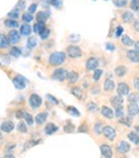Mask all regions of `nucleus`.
Returning a JSON list of instances; mask_svg holds the SVG:
<instances>
[{
	"label": "nucleus",
	"instance_id": "obj_26",
	"mask_svg": "<svg viewBox=\"0 0 139 158\" xmlns=\"http://www.w3.org/2000/svg\"><path fill=\"white\" fill-rule=\"evenodd\" d=\"M46 119H47V112H41V114H38L36 116L34 121H36L38 125H42V124H45Z\"/></svg>",
	"mask_w": 139,
	"mask_h": 158
},
{
	"label": "nucleus",
	"instance_id": "obj_8",
	"mask_svg": "<svg viewBox=\"0 0 139 158\" xmlns=\"http://www.w3.org/2000/svg\"><path fill=\"white\" fill-rule=\"evenodd\" d=\"M116 91H118V94H120V96H128V94L130 93L129 84L125 83V82L119 83L118 87H116Z\"/></svg>",
	"mask_w": 139,
	"mask_h": 158
},
{
	"label": "nucleus",
	"instance_id": "obj_30",
	"mask_svg": "<svg viewBox=\"0 0 139 158\" xmlns=\"http://www.w3.org/2000/svg\"><path fill=\"white\" fill-rule=\"evenodd\" d=\"M103 128H105V125H103L101 121H96V124L93 126V130H95V133L97 134V135H100V134H102Z\"/></svg>",
	"mask_w": 139,
	"mask_h": 158
},
{
	"label": "nucleus",
	"instance_id": "obj_16",
	"mask_svg": "<svg viewBox=\"0 0 139 158\" xmlns=\"http://www.w3.org/2000/svg\"><path fill=\"white\" fill-rule=\"evenodd\" d=\"M70 93L78 99H83L84 98V93H83V88L82 87H78V86L72 87L70 88Z\"/></svg>",
	"mask_w": 139,
	"mask_h": 158
},
{
	"label": "nucleus",
	"instance_id": "obj_15",
	"mask_svg": "<svg viewBox=\"0 0 139 158\" xmlns=\"http://www.w3.org/2000/svg\"><path fill=\"white\" fill-rule=\"evenodd\" d=\"M110 102H111V105L116 109V107L123 106V103H124V98H123V96L116 94V96H112V97L110 98Z\"/></svg>",
	"mask_w": 139,
	"mask_h": 158
},
{
	"label": "nucleus",
	"instance_id": "obj_55",
	"mask_svg": "<svg viewBox=\"0 0 139 158\" xmlns=\"http://www.w3.org/2000/svg\"><path fill=\"white\" fill-rule=\"evenodd\" d=\"M61 5H63V0H56V1L54 3V6L57 8V9H60Z\"/></svg>",
	"mask_w": 139,
	"mask_h": 158
},
{
	"label": "nucleus",
	"instance_id": "obj_32",
	"mask_svg": "<svg viewBox=\"0 0 139 158\" xmlns=\"http://www.w3.org/2000/svg\"><path fill=\"white\" fill-rule=\"evenodd\" d=\"M128 101L129 103H138L139 102V94L137 92H133V93L128 94Z\"/></svg>",
	"mask_w": 139,
	"mask_h": 158
},
{
	"label": "nucleus",
	"instance_id": "obj_22",
	"mask_svg": "<svg viewBox=\"0 0 139 158\" xmlns=\"http://www.w3.org/2000/svg\"><path fill=\"white\" fill-rule=\"evenodd\" d=\"M121 19L124 21L125 23H130V22H133L134 21V14H133V11H130V10H125V11H123V14H121Z\"/></svg>",
	"mask_w": 139,
	"mask_h": 158
},
{
	"label": "nucleus",
	"instance_id": "obj_3",
	"mask_svg": "<svg viewBox=\"0 0 139 158\" xmlns=\"http://www.w3.org/2000/svg\"><path fill=\"white\" fill-rule=\"evenodd\" d=\"M68 75H69V71L64 68H57L52 71L51 74V78L54 80H57V82H64V80H68Z\"/></svg>",
	"mask_w": 139,
	"mask_h": 158
},
{
	"label": "nucleus",
	"instance_id": "obj_42",
	"mask_svg": "<svg viewBox=\"0 0 139 158\" xmlns=\"http://www.w3.org/2000/svg\"><path fill=\"white\" fill-rule=\"evenodd\" d=\"M50 33H51V31H50V28H47V27H46V28L40 33L41 40H47L49 36H50Z\"/></svg>",
	"mask_w": 139,
	"mask_h": 158
},
{
	"label": "nucleus",
	"instance_id": "obj_1",
	"mask_svg": "<svg viewBox=\"0 0 139 158\" xmlns=\"http://www.w3.org/2000/svg\"><path fill=\"white\" fill-rule=\"evenodd\" d=\"M65 59H67V54L63 51H56L49 56V64L52 65V66H59L64 63Z\"/></svg>",
	"mask_w": 139,
	"mask_h": 158
},
{
	"label": "nucleus",
	"instance_id": "obj_21",
	"mask_svg": "<svg viewBox=\"0 0 139 158\" xmlns=\"http://www.w3.org/2000/svg\"><path fill=\"white\" fill-rule=\"evenodd\" d=\"M19 32H21L22 36H29V34L32 33V27H31L28 23H23V24L21 26Z\"/></svg>",
	"mask_w": 139,
	"mask_h": 158
},
{
	"label": "nucleus",
	"instance_id": "obj_18",
	"mask_svg": "<svg viewBox=\"0 0 139 158\" xmlns=\"http://www.w3.org/2000/svg\"><path fill=\"white\" fill-rule=\"evenodd\" d=\"M57 130H59V126L56 124H54V122H50L45 126V134L46 135H52L54 133H56Z\"/></svg>",
	"mask_w": 139,
	"mask_h": 158
},
{
	"label": "nucleus",
	"instance_id": "obj_9",
	"mask_svg": "<svg viewBox=\"0 0 139 158\" xmlns=\"http://www.w3.org/2000/svg\"><path fill=\"white\" fill-rule=\"evenodd\" d=\"M116 151L120 153V154H125V153H128L130 151V144L125 140H120L116 145Z\"/></svg>",
	"mask_w": 139,
	"mask_h": 158
},
{
	"label": "nucleus",
	"instance_id": "obj_43",
	"mask_svg": "<svg viewBox=\"0 0 139 158\" xmlns=\"http://www.w3.org/2000/svg\"><path fill=\"white\" fill-rule=\"evenodd\" d=\"M128 4V0H114V5L116 8H124Z\"/></svg>",
	"mask_w": 139,
	"mask_h": 158
},
{
	"label": "nucleus",
	"instance_id": "obj_48",
	"mask_svg": "<svg viewBox=\"0 0 139 158\" xmlns=\"http://www.w3.org/2000/svg\"><path fill=\"white\" fill-rule=\"evenodd\" d=\"M18 130H19V132H21V133H27V130H28V129H27V124H26V122H19V124H18Z\"/></svg>",
	"mask_w": 139,
	"mask_h": 158
},
{
	"label": "nucleus",
	"instance_id": "obj_33",
	"mask_svg": "<svg viewBox=\"0 0 139 158\" xmlns=\"http://www.w3.org/2000/svg\"><path fill=\"white\" fill-rule=\"evenodd\" d=\"M114 112H115V117H116V119H121V117L125 116V110H124V107H123V106L116 107Z\"/></svg>",
	"mask_w": 139,
	"mask_h": 158
},
{
	"label": "nucleus",
	"instance_id": "obj_40",
	"mask_svg": "<svg viewBox=\"0 0 139 158\" xmlns=\"http://www.w3.org/2000/svg\"><path fill=\"white\" fill-rule=\"evenodd\" d=\"M86 107H87L88 112H96L97 111V103L96 102H88Z\"/></svg>",
	"mask_w": 139,
	"mask_h": 158
},
{
	"label": "nucleus",
	"instance_id": "obj_20",
	"mask_svg": "<svg viewBox=\"0 0 139 158\" xmlns=\"http://www.w3.org/2000/svg\"><path fill=\"white\" fill-rule=\"evenodd\" d=\"M0 126H1V132H4V133H10V132H13V129H14V124L9 120L4 121Z\"/></svg>",
	"mask_w": 139,
	"mask_h": 158
},
{
	"label": "nucleus",
	"instance_id": "obj_34",
	"mask_svg": "<svg viewBox=\"0 0 139 158\" xmlns=\"http://www.w3.org/2000/svg\"><path fill=\"white\" fill-rule=\"evenodd\" d=\"M65 110H67V112L69 115H72V116H80V112L75 109V107H73V106H68Z\"/></svg>",
	"mask_w": 139,
	"mask_h": 158
},
{
	"label": "nucleus",
	"instance_id": "obj_44",
	"mask_svg": "<svg viewBox=\"0 0 139 158\" xmlns=\"http://www.w3.org/2000/svg\"><path fill=\"white\" fill-rule=\"evenodd\" d=\"M8 15H9V18L10 19H17L18 17H19V9H17V8H15V9H13L11 11H9V13H8Z\"/></svg>",
	"mask_w": 139,
	"mask_h": 158
},
{
	"label": "nucleus",
	"instance_id": "obj_31",
	"mask_svg": "<svg viewBox=\"0 0 139 158\" xmlns=\"http://www.w3.org/2000/svg\"><path fill=\"white\" fill-rule=\"evenodd\" d=\"M121 44L124 45V46H133V45H134V41H133L129 36H126V34H123V36H121Z\"/></svg>",
	"mask_w": 139,
	"mask_h": 158
},
{
	"label": "nucleus",
	"instance_id": "obj_63",
	"mask_svg": "<svg viewBox=\"0 0 139 158\" xmlns=\"http://www.w3.org/2000/svg\"><path fill=\"white\" fill-rule=\"evenodd\" d=\"M0 36H1V33H0Z\"/></svg>",
	"mask_w": 139,
	"mask_h": 158
},
{
	"label": "nucleus",
	"instance_id": "obj_25",
	"mask_svg": "<svg viewBox=\"0 0 139 158\" xmlns=\"http://www.w3.org/2000/svg\"><path fill=\"white\" fill-rule=\"evenodd\" d=\"M50 17V13L49 11H38L37 13V22L38 23H45L46 19Z\"/></svg>",
	"mask_w": 139,
	"mask_h": 158
},
{
	"label": "nucleus",
	"instance_id": "obj_27",
	"mask_svg": "<svg viewBox=\"0 0 139 158\" xmlns=\"http://www.w3.org/2000/svg\"><path fill=\"white\" fill-rule=\"evenodd\" d=\"M9 55L13 57H19L22 55V49L17 47V46H11V49L9 50Z\"/></svg>",
	"mask_w": 139,
	"mask_h": 158
},
{
	"label": "nucleus",
	"instance_id": "obj_58",
	"mask_svg": "<svg viewBox=\"0 0 139 158\" xmlns=\"http://www.w3.org/2000/svg\"><path fill=\"white\" fill-rule=\"evenodd\" d=\"M47 98L50 99V101H52L54 103H55V105H56V103H57V99H56V98H54L51 94H47Z\"/></svg>",
	"mask_w": 139,
	"mask_h": 158
},
{
	"label": "nucleus",
	"instance_id": "obj_11",
	"mask_svg": "<svg viewBox=\"0 0 139 158\" xmlns=\"http://www.w3.org/2000/svg\"><path fill=\"white\" fill-rule=\"evenodd\" d=\"M13 84L15 88H18V89H23V88H26V84H27V80L23 78L21 75H17L13 78Z\"/></svg>",
	"mask_w": 139,
	"mask_h": 158
},
{
	"label": "nucleus",
	"instance_id": "obj_41",
	"mask_svg": "<svg viewBox=\"0 0 139 158\" xmlns=\"http://www.w3.org/2000/svg\"><path fill=\"white\" fill-rule=\"evenodd\" d=\"M132 119L133 117H121V119H119V122H120V124H124L125 126H132Z\"/></svg>",
	"mask_w": 139,
	"mask_h": 158
},
{
	"label": "nucleus",
	"instance_id": "obj_51",
	"mask_svg": "<svg viewBox=\"0 0 139 158\" xmlns=\"http://www.w3.org/2000/svg\"><path fill=\"white\" fill-rule=\"evenodd\" d=\"M24 8H26V1L19 0L18 4H17V9H24Z\"/></svg>",
	"mask_w": 139,
	"mask_h": 158
},
{
	"label": "nucleus",
	"instance_id": "obj_59",
	"mask_svg": "<svg viewBox=\"0 0 139 158\" xmlns=\"http://www.w3.org/2000/svg\"><path fill=\"white\" fill-rule=\"evenodd\" d=\"M134 50H135L137 52H139V41H135V42H134Z\"/></svg>",
	"mask_w": 139,
	"mask_h": 158
},
{
	"label": "nucleus",
	"instance_id": "obj_53",
	"mask_svg": "<svg viewBox=\"0 0 139 158\" xmlns=\"http://www.w3.org/2000/svg\"><path fill=\"white\" fill-rule=\"evenodd\" d=\"M14 148H15V144H14V143H13V144H8L6 147H5V151H6V153H10Z\"/></svg>",
	"mask_w": 139,
	"mask_h": 158
},
{
	"label": "nucleus",
	"instance_id": "obj_10",
	"mask_svg": "<svg viewBox=\"0 0 139 158\" xmlns=\"http://www.w3.org/2000/svg\"><path fill=\"white\" fill-rule=\"evenodd\" d=\"M100 151L103 158H111L112 157V147L109 144H101L100 145Z\"/></svg>",
	"mask_w": 139,
	"mask_h": 158
},
{
	"label": "nucleus",
	"instance_id": "obj_23",
	"mask_svg": "<svg viewBox=\"0 0 139 158\" xmlns=\"http://www.w3.org/2000/svg\"><path fill=\"white\" fill-rule=\"evenodd\" d=\"M126 71H128V69H126L125 65H118L115 68V75L119 76V78H123L126 74Z\"/></svg>",
	"mask_w": 139,
	"mask_h": 158
},
{
	"label": "nucleus",
	"instance_id": "obj_2",
	"mask_svg": "<svg viewBox=\"0 0 139 158\" xmlns=\"http://www.w3.org/2000/svg\"><path fill=\"white\" fill-rule=\"evenodd\" d=\"M65 54H67V56L70 57V59H79L83 52H82V49H80L79 46L69 45L67 47V50H65Z\"/></svg>",
	"mask_w": 139,
	"mask_h": 158
},
{
	"label": "nucleus",
	"instance_id": "obj_38",
	"mask_svg": "<svg viewBox=\"0 0 139 158\" xmlns=\"http://www.w3.org/2000/svg\"><path fill=\"white\" fill-rule=\"evenodd\" d=\"M75 130V126L72 124L70 121H67L65 122V125H64V132L65 133H73Z\"/></svg>",
	"mask_w": 139,
	"mask_h": 158
},
{
	"label": "nucleus",
	"instance_id": "obj_39",
	"mask_svg": "<svg viewBox=\"0 0 139 158\" xmlns=\"http://www.w3.org/2000/svg\"><path fill=\"white\" fill-rule=\"evenodd\" d=\"M102 74H103V70H102V69H96V70L93 71V76H92V79H93L95 82H98L100 78L102 76Z\"/></svg>",
	"mask_w": 139,
	"mask_h": 158
},
{
	"label": "nucleus",
	"instance_id": "obj_14",
	"mask_svg": "<svg viewBox=\"0 0 139 158\" xmlns=\"http://www.w3.org/2000/svg\"><path fill=\"white\" fill-rule=\"evenodd\" d=\"M126 57L134 64L139 63V52H137L135 50H128V51H126Z\"/></svg>",
	"mask_w": 139,
	"mask_h": 158
},
{
	"label": "nucleus",
	"instance_id": "obj_28",
	"mask_svg": "<svg viewBox=\"0 0 139 158\" xmlns=\"http://www.w3.org/2000/svg\"><path fill=\"white\" fill-rule=\"evenodd\" d=\"M128 138H129V140L133 142L134 144H139V134L137 132H129Z\"/></svg>",
	"mask_w": 139,
	"mask_h": 158
},
{
	"label": "nucleus",
	"instance_id": "obj_45",
	"mask_svg": "<svg viewBox=\"0 0 139 158\" xmlns=\"http://www.w3.org/2000/svg\"><path fill=\"white\" fill-rule=\"evenodd\" d=\"M24 120H26V124H27V125H32L33 122H34L33 116H32L31 114H28V112H26V115H24Z\"/></svg>",
	"mask_w": 139,
	"mask_h": 158
},
{
	"label": "nucleus",
	"instance_id": "obj_61",
	"mask_svg": "<svg viewBox=\"0 0 139 158\" xmlns=\"http://www.w3.org/2000/svg\"><path fill=\"white\" fill-rule=\"evenodd\" d=\"M134 129H135L137 133H139V125H138V126H134Z\"/></svg>",
	"mask_w": 139,
	"mask_h": 158
},
{
	"label": "nucleus",
	"instance_id": "obj_13",
	"mask_svg": "<svg viewBox=\"0 0 139 158\" xmlns=\"http://www.w3.org/2000/svg\"><path fill=\"white\" fill-rule=\"evenodd\" d=\"M126 111H128V116L130 117L137 116V115H139V105L138 103H130Z\"/></svg>",
	"mask_w": 139,
	"mask_h": 158
},
{
	"label": "nucleus",
	"instance_id": "obj_47",
	"mask_svg": "<svg viewBox=\"0 0 139 158\" xmlns=\"http://www.w3.org/2000/svg\"><path fill=\"white\" fill-rule=\"evenodd\" d=\"M22 19L24 21V23H28V22H32V19H33V15L31 14V13H24L22 15Z\"/></svg>",
	"mask_w": 139,
	"mask_h": 158
},
{
	"label": "nucleus",
	"instance_id": "obj_62",
	"mask_svg": "<svg viewBox=\"0 0 139 158\" xmlns=\"http://www.w3.org/2000/svg\"><path fill=\"white\" fill-rule=\"evenodd\" d=\"M0 132H1V126H0Z\"/></svg>",
	"mask_w": 139,
	"mask_h": 158
},
{
	"label": "nucleus",
	"instance_id": "obj_57",
	"mask_svg": "<svg viewBox=\"0 0 139 158\" xmlns=\"http://www.w3.org/2000/svg\"><path fill=\"white\" fill-rule=\"evenodd\" d=\"M78 132H80V133H82V132H86V133H88V129H87V124L86 125H82V126H80V129H78Z\"/></svg>",
	"mask_w": 139,
	"mask_h": 158
},
{
	"label": "nucleus",
	"instance_id": "obj_7",
	"mask_svg": "<svg viewBox=\"0 0 139 158\" xmlns=\"http://www.w3.org/2000/svg\"><path fill=\"white\" fill-rule=\"evenodd\" d=\"M21 32H18L17 29H10V32L8 33V40H9V42L11 45L17 44V42H19V40H21Z\"/></svg>",
	"mask_w": 139,
	"mask_h": 158
},
{
	"label": "nucleus",
	"instance_id": "obj_19",
	"mask_svg": "<svg viewBox=\"0 0 139 158\" xmlns=\"http://www.w3.org/2000/svg\"><path fill=\"white\" fill-rule=\"evenodd\" d=\"M78 79H79V73L78 71H75V70H73V71H69V75H68V82L69 84H75L77 82H78Z\"/></svg>",
	"mask_w": 139,
	"mask_h": 158
},
{
	"label": "nucleus",
	"instance_id": "obj_4",
	"mask_svg": "<svg viewBox=\"0 0 139 158\" xmlns=\"http://www.w3.org/2000/svg\"><path fill=\"white\" fill-rule=\"evenodd\" d=\"M102 134H103V137H105L107 140H115V138H116V130H115L112 126H110V125H105Z\"/></svg>",
	"mask_w": 139,
	"mask_h": 158
},
{
	"label": "nucleus",
	"instance_id": "obj_35",
	"mask_svg": "<svg viewBox=\"0 0 139 158\" xmlns=\"http://www.w3.org/2000/svg\"><path fill=\"white\" fill-rule=\"evenodd\" d=\"M46 28V26H45V23H36V24H34L33 26V31H34V32H36V33H38V34H40L41 32H42V31H44Z\"/></svg>",
	"mask_w": 139,
	"mask_h": 158
},
{
	"label": "nucleus",
	"instance_id": "obj_5",
	"mask_svg": "<svg viewBox=\"0 0 139 158\" xmlns=\"http://www.w3.org/2000/svg\"><path fill=\"white\" fill-rule=\"evenodd\" d=\"M86 69L88 71H95L96 69H98V60H97V57H95V56L88 57L87 61H86Z\"/></svg>",
	"mask_w": 139,
	"mask_h": 158
},
{
	"label": "nucleus",
	"instance_id": "obj_37",
	"mask_svg": "<svg viewBox=\"0 0 139 158\" xmlns=\"http://www.w3.org/2000/svg\"><path fill=\"white\" fill-rule=\"evenodd\" d=\"M37 46V40H36V37H29L28 38V41H27V47L28 49H34Z\"/></svg>",
	"mask_w": 139,
	"mask_h": 158
},
{
	"label": "nucleus",
	"instance_id": "obj_6",
	"mask_svg": "<svg viewBox=\"0 0 139 158\" xmlns=\"http://www.w3.org/2000/svg\"><path fill=\"white\" fill-rule=\"evenodd\" d=\"M29 106L32 107V109H38L41 105H42V98L38 96L37 93H32L29 96Z\"/></svg>",
	"mask_w": 139,
	"mask_h": 158
},
{
	"label": "nucleus",
	"instance_id": "obj_49",
	"mask_svg": "<svg viewBox=\"0 0 139 158\" xmlns=\"http://www.w3.org/2000/svg\"><path fill=\"white\" fill-rule=\"evenodd\" d=\"M24 115H26V111H23V110H18L17 112H15V116H17V119L24 117Z\"/></svg>",
	"mask_w": 139,
	"mask_h": 158
},
{
	"label": "nucleus",
	"instance_id": "obj_36",
	"mask_svg": "<svg viewBox=\"0 0 139 158\" xmlns=\"http://www.w3.org/2000/svg\"><path fill=\"white\" fill-rule=\"evenodd\" d=\"M9 63H10V56H8V55H5V54H1L0 55V65H9Z\"/></svg>",
	"mask_w": 139,
	"mask_h": 158
},
{
	"label": "nucleus",
	"instance_id": "obj_17",
	"mask_svg": "<svg viewBox=\"0 0 139 158\" xmlns=\"http://www.w3.org/2000/svg\"><path fill=\"white\" fill-rule=\"evenodd\" d=\"M115 88H116V84L111 78H107L105 80V83H103V91L105 92H112Z\"/></svg>",
	"mask_w": 139,
	"mask_h": 158
},
{
	"label": "nucleus",
	"instance_id": "obj_60",
	"mask_svg": "<svg viewBox=\"0 0 139 158\" xmlns=\"http://www.w3.org/2000/svg\"><path fill=\"white\" fill-rule=\"evenodd\" d=\"M4 158H15L13 154H11V153H6L5 156H4Z\"/></svg>",
	"mask_w": 139,
	"mask_h": 158
},
{
	"label": "nucleus",
	"instance_id": "obj_52",
	"mask_svg": "<svg viewBox=\"0 0 139 158\" xmlns=\"http://www.w3.org/2000/svg\"><path fill=\"white\" fill-rule=\"evenodd\" d=\"M36 9H37V4H32V5H29V8H28V13L33 14L34 11H36Z\"/></svg>",
	"mask_w": 139,
	"mask_h": 158
},
{
	"label": "nucleus",
	"instance_id": "obj_46",
	"mask_svg": "<svg viewBox=\"0 0 139 158\" xmlns=\"http://www.w3.org/2000/svg\"><path fill=\"white\" fill-rule=\"evenodd\" d=\"M130 9L134 11L139 10V0H132V1H130Z\"/></svg>",
	"mask_w": 139,
	"mask_h": 158
},
{
	"label": "nucleus",
	"instance_id": "obj_54",
	"mask_svg": "<svg viewBox=\"0 0 139 158\" xmlns=\"http://www.w3.org/2000/svg\"><path fill=\"white\" fill-rule=\"evenodd\" d=\"M133 86L137 91H139V78H134L133 79Z\"/></svg>",
	"mask_w": 139,
	"mask_h": 158
},
{
	"label": "nucleus",
	"instance_id": "obj_50",
	"mask_svg": "<svg viewBox=\"0 0 139 158\" xmlns=\"http://www.w3.org/2000/svg\"><path fill=\"white\" fill-rule=\"evenodd\" d=\"M123 36V27L119 26L116 28V32H115V37H121Z\"/></svg>",
	"mask_w": 139,
	"mask_h": 158
},
{
	"label": "nucleus",
	"instance_id": "obj_12",
	"mask_svg": "<svg viewBox=\"0 0 139 158\" xmlns=\"http://www.w3.org/2000/svg\"><path fill=\"white\" fill-rule=\"evenodd\" d=\"M101 115H102V116L105 117V119H109V120H111V119H114L115 112L110 109L109 106H102V107H101Z\"/></svg>",
	"mask_w": 139,
	"mask_h": 158
},
{
	"label": "nucleus",
	"instance_id": "obj_24",
	"mask_svg": "<svg viewBox=\"0 0 139 158\" xmlns=\"http://www.w3.org/2000/svg\"><path fill=\"white\" fill-rule=\"evenodd\" d=\"M4 26L8 27V28H10V29H15L19 24H18V22H17V21L8 18V19H5V21H4Z\"/></svg>",
	"mask_w": 139,
	"mask_h": 158
},
{
	"label": "nucleus",
	"instance_id": "obj_29",
	"mask_svg": "<svg viewBox=\"0 0 139 158\" xmlns=\"http://www.w3.org/2000/svg\"><path fill=\"white\" fill-rule=\"evenodd\" d=\"M9 45H10V42L8 40V37L1 34V36H0V49H8Z\"/></svg>",
	"mask_w": 139,
	"mask_h": 158
},
{
	"label": "nucleus",
	"instance_id": "obj_56",
	"mask_svg": "<svg viewBox=\"0 0 139 158\" xmlns=\"http://www.w3.org/2000/svg\"><path fill=\"white\" fill-rule=\"evenodd\" d=\"M133 27H134V29H135L137 32H139V18L134 21V23H133Z\"/></svg>",
	"mask_w": 139,
	"mask_h": 158
}]
</instances>
